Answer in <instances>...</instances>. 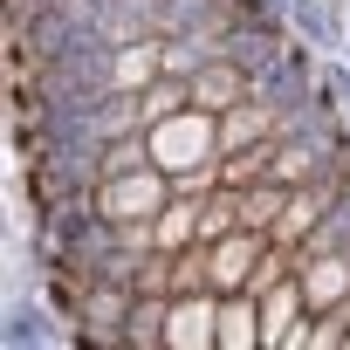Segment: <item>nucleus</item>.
<instances>
[{"label": "nucleus", "instance_id": "obj_1", "mask_svg": "<svg viewBox=\"0 0 350 350\" xmlns=\"http://www.w3.org/2000/svg\"><path fill=\"white\" fill-rule=\"evenodd\" d=\"M151 165H165L186 193L220 186L213 179V172H220V117L200 110V103H186V110H172L165 124H151Z\"/></svg>", "mask_w": 350, "mask_h": 350}, {"label": "nucleus", "instance_id": "obj_2", "mask_svg": "<svg viewBox=\"0 0 350 350\" xmlns=\"http://www.w3.org/2000/svg\"><path fill=\"white\" fill-rule=\"evenodd\" d=\"M172 193H179V179H172L165 165H137V172H110V179H96L90 206H96L110 227H151V220L172 206Z\"/></svg>", "mask_w": 350, "mask_h": 350}, {"label": "nucleus", "instance_id": "obj_3", "mask_svg": "<svg viewBox=\"0 0 350 350\" xmlns=\"http://www.w3.org/2000/svg\"><path fill=\"white\" fill-rule=\"evenodd\" d=\"M131 295H137L131 282H103V275H90L83 295H76V323H83V336H90V343H124Z\"/></svg>", "mask_w": 350, "mask_h": 350}, {"label": "nucleus", "instance_id": "obj_4", "mask_svg": "<svg viewBox=\"0 0 350 350\" xmlns=\"http://www.w3.org/2000/svg\"><path fill=\"white\" fill-rule=\"evenodd\" d=\"M268 247H275V234H254V227L220 234V241H213V288H220V295L247 288V282H254V268L268 261Z\"/></svg>", "mask_w": 350, "mask_h": 350}, {"label": "nucleus", "instance_id": "obj_5", "mask_svg": "<svg viewBox=\"0 0 350 350\" xmlns=\"http://www.w3.org/2000/svg\"><path fill=\"white\" fill-rule=\"evenodd\" d=\"M206 193H213V186H206ZM206 193H186V186L172 193V206L151 220V247H158V254H179V247H193V241H200V213H206Z\"/></svg>", "mask_w": 350, "mask_h": 350}, {"label": "nucleus", "instance_id": "obj_6", "mask_svg": "<svg viewBox=\"0 0 350 350\" xmlns=\"http://www.w3.org/2000/svg\"><path fill=\"white\" fill-rule=\"evenodd\" d=\"M165 76V35H137L110 55V90H151Z\"/></svg>", "mask_w": 350, "mask_h": 350}, {"label": "nucleus", "instance_id": "obj_7", "mask_svg": "<svg viewBox=\"0 0 350 350\" xmlns=\"http://www.w3.org/2000/svg\"><path fill=\"white\" fill-rule=\"evenodd\" d=\"M220 350H268V336H261V295L254 288L220 295Z\"/></svg>", "mask_w": 350, "mask_h": 350}, {"label": "nucleus", "instance_id": "obj_8", "mask_svg": "<svg viewBox=\"0 0 350 350\" xmlns=\"http://www.w3.org/2000/svg\"><path fill=\"white\" fill-rule=\"evenodd\" d=\"M165 316H172V288H137L131 323H124V350H165Z\"/></svg>", "mask_w": 350, "mask_h": 350}, {"label": "nucleus", "instance_id": "obj_9", "mask_svg": "<svg viewBox=\"0 0 350 350\" xmlns=\"http://www.w3.org/2000/svg\"><path fill=\"white\" fill-rule=\"evenodd\" d=\"M288 213V186L282 179H254L247 193H241V227H254V234H275V220Z\"/></svg>", "mask_w": 350, "mask_h": 350}, {"label": "nucleus", "instance_id": "obj_10", "mask_svg": "<svg viewBox=\"0 0 350 350\" xmlns=\"http://www.w3.org/2000/svg\"><path fill=\"white\" fill-rule=\"evenodd\" d=\"M137 103H144V131H151V124H165L172 110H186V103H193V83L165 69V76H158L151 90H137Z\"/></svg>", "mask_w": 350, "mask_h": 350}, {"label": "nucleus", "instance_id": "obj_11", "mask_svg": "<svg viewBox=\"0 0 350 350\" xmlns=\"http://www.w3.org/2000/svg\"><path fill=\"white\" fill-rule=\"evenodd\" d=\"M137 165H151V131H124V137H103L96 179H110V172H137Z\"/></svg>", "mask_w": 350, "mask_h": 350}, {"label": "nucleus", "instance_id": "obj_12", "mask_svg": "<svg viewBox=\"0 0 350 350\" xmlns=\"http://www.w3.org/2000/svg\"><path fill=\"white\" fill-rule=\"evenodd\" d=\"M288 21H295V35L309 49H343V28L323 14V0H288Z\"/></svg>", "mask_w": 350, "mask_h": 350}, {"label": "nucleus", "instance_id": "obj_13", "mask_svg": "<svg viewBox=\"0 0 350 350\" xmlns=\"http://www.w3.org/2000/svg\"><path fill=\"white\" fill-rule=\"evenodd\" d=\"M8 343H42V309L35 302H14L8 309Z\"/></svg>", "mask_w": 350, "mask_h": 350}, {"label": "nucleus", "instance_id": "obj_14", "mask_svg": "<svg viewBox=\"0 0 350 350\" xmlns=\"http://www.w3.org/2000/svg\"><path fill=\"white\" fill-rule=\"evenodd\" d=\"M343 69H350V21H343Z\"/></svg>", "mask_w": 350, "mask_h": 350}]
</instances>
